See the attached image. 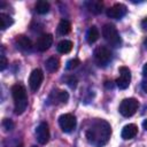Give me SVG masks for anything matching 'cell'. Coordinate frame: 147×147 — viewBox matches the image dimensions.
Instances as JSON below:
<instances>
[{"label": "cell", "instance_id": "8992f818", "mask_svg": "<svg viewBox=\"0 0 147 147\" xmlns=\"http://www.w3.org/2000/svg\"><path fill=\"white\" fill-rule=\"evenodd\" d=\"M59 124H60V127L62 129L63 132H71L75 130L76 127V124H77V121H76V117L71 114H63L59 117Z\"/></svg>", "mask_w": 147, "mask_h": 147}, {"label": "cell", "instance_id": "2e32d148", "mask_svg": "<svg viewBox=\"0 0 147 147\" xmlns=\"http://www.w3.org/2000/svg\"><path fill=\"white\" fill-rule=\"evenodd\" d=\"M100 37V33H99V30L95 25H92L88 28L87 32H86V40L88 44H93Z\"/></svg>", "mask_w": 147, "mask_h": 147}, {"label": "cell", "instance_id": "7402d4cb", "mask_svg": "<svg viewBox=\"0 0 147 147\" xmlns=\"http://www.w3.org/2000/svg\"><path fill=\"white\" fill-rule=\"evenodd\" d=\"M2 127L6 131H11L14 129V122L9 118H3L2 119Z\"/></svg>", "mask_w": 147, "mask_h": 147}, {"label": "cell", "instance_id": "8fae6325", "mask_svg": "<svg viewBox=\"0 0 147 147\" xmlns=\"http://www.w3.org/2000/svg\"><path fill=\"white\" fill-rule=\"evenodd\" d=\"M126 10L127 9H126L125 5H123V3H115L109 9H107V16L109 18L119 20V18H122L126 14Z\"/></svg>", "mask_w": 147, "mask_h": 147}, {"label": "cell", "instance_id": "9a60e30c", "mask_svg": "<svg viewBox=\"0 0 147 147\" xmlns=\"http://www.w3.org/2000/svg\"><path fill=\"white\" fill-rule=\"evenodd\" d=\"M85 6L88 9V11L92 13V14H100L102 11V8H103V3L100 0H90V1H86L85 2Z\"/></svg>", "mask_w": 147, "mask_h": 147}, {"label": "cell", "instance_id": "44dd1931", "mask_svg": "<svg viewBox=\"0 0 147 147\" xmlns=\"http://www.w3.org/2000/svg\"><path fill=\"white\" fill-rule=\"evenodd\" d=\"M48 10H49V3L47 2V1H45V0H40V1H38L37 3H36V11L38 13V14H46V13H48Z\"/></svg>", "mask_w": 147, "mask_h": 147}, {"label": "cell", "instance_id": "3957f363", "mask_svg": "<svg viewBox=\"0 0 147 147\" xmlns=\"http://www.w3.org/2000/svg\"><path fill=\"white\" fill-rule=\"evenodd\" d=\"M102 37L105 38V40L114 46V47H118L121 45V37L118 34L117 29L115 28V25L113 24H105L102 28Z\"/></svg>", "mask_w": 147, "mask_h": 147}, {"label": "cell", "instance_id": "ba28073f", "mask_svg": "<svg viewBox=\"0 0 147 147\" xmlns=\"http://www.w3.org/2000/svg\"><path fill=\"white\" fill-rule=\"evenodd\" d=\"M69 99V94L67 91L63 90H53L47 99V102L49 105H60L65 103Z\"/></svg>", "mask_w": 147, "mask_h": 147}, {"label": "cell", "instance_id": "83f0119b", "mask_svg": "<svg viewBox=\"0 0 147 147\" xmlns=\"http://www.w3.org/2000/svg\"><path fill=\"white\" fill-rule=\"evenodd\" d=\"M142 126H144V129L147 131V119H145V121L142 122Z\"/></svg>", "mask_w": 147, "mask_h": 147}, {"label": "cell", "instance_id": "ffe728a7", "mask_svg": "<svg viewBox=\"0 0 147 147\" xmlns=\"http://www.w3.org/2000/svg\"><path fill=\"white\" fill-rule=\"evenodd\" d=\"M13 18L10 16H8L7 14L1 13L0 14V29L1 30H6L7 28H9L13 24Z\"/></svg>", "mask_w": 147, "mask_h": 147}, {"label": "cell", "instance_id": "5bb4252c", "mask_svg": "<svg viewBox=\"0 0 147 147\" xmlns=\"http://www.w3.org/2000/svg\"><path fill=\"white\" fill-rule=\"evenodd\" d=\"M15 42L17 45V47H20L22 51H31L32 49V42L31 40L23 34H20L15 38Z\"/></svg>", "mask_w": 147, "mask_h": 147}, {"label": "cell", "instance_id": "7c38bea8", "mask_svg": "<svg viewBox=\"0 0 147 147\" xmlns=\"http://www.w3.org/2000/svg\"><path fill=\"white\" fill-rule=\"evenodd\" d=\"M53 44V36L49 34V33H44L41 34L37 42H36V47L39 52H46Z\"/></svg>", "mask_w": 147, "mask_h": 147}, {"label": "cell", "instance_id": "4fadbf2b", "mask_svg": "<svg viewBox=\"0 0 147 147\" xmlns=\"http://www.w3.org/2000/svg\"><path fill=\"white\" fill-rule=\"evenodd\" d=\"M137 133H138V127H137L136 124H126V125L123 127L121 136H122L123 139L129 140V139L134 138V137L137 136Z\"/></svg>", "mask_w": 147, "mask_h": 147}, {"label": "cell", "instance_id": "ac0fdd59", "mask_svg": "<svg viewBox=\"0 0 147 147\" xmlns=\"http://www.w3.org/2000/svg\"><path fill=\"white\" fill-rule=\"evenodd\" d=\"M56 49H57V52L59 53H61V54H67V53H69L71 49H72V42L70 41V40H61L59 44H57V46H56Z\"/></svg>", "mask_w": 147, "mask_h": 147}, {"label": "cell", "instance_id": "4dcf8cb0", "mask_svg": "<svg viewBox=\"0 0 147 147\" xmlns=\"http://www.w3.org/2000/svg\"><path fill=\"white\" fill-rule=\"evenodd\" d=\"M32 147H37V146H32Z\"/></svg>", "mask_w": 147, "mask_h": 147}, {"label": "cell", "instance_id": "603a6c76", "mask_svg": "<svg viewBox=\"0 0 147 147\" xmlns=\"http://www.w3.org/2000/svg\"><path fill=\"white\" fill-rule=\"evenodd\" d=\"M78 64H79V60H78V59H72V60H69V61L67 62L65 68H67L68 70H72V69H75V68H77Z\"/></svg>", "mask_w": 147, "mask_h": 147}, {"label": "cell", "instance_id": "7a4b0ae2", "mask_svg": "<svg viewBox=\"0 0 147 147\" xmlns=\"http://www.w3.org/2000/svg\"><path fill=\"white\" fill-rule=\"evenodd\" d=\"M11 95L14 99V110L16 115H21L28 107L26 90L22 84H15L11 87Z\"/></svg>", "mask_w": 147, "mask_h": 147}, {"label": "cell", "instance_id": "9c48e42d", "mask_svg": "<svg viewBox=\"0 0 147 147\" xmlns=\"http://www.w3.org/2000/svg\"><path fill=\"white\" fill-rule=\"evenodd\" d=\"M36 137L40 145H46L49 140V129L46 122H41L36 129Z\"/></svg>", "mask_w": 147, "mask_h": 147}, {"label": "cell", "instance_id": "5b68a950", "mask_svg": "<svg viewBox=\"0 0 147 147\" xmlns=\"http://www.w3.org/2000/svg\"><path fill=\"white\" fill-rule=\"evenodd\" d=\"M94 59L100 67H106L111 61V52L106 46H98L94 49Z\"/></svg>", "mask_w": 147, "mask_h": 147}, {"label": "cell", "instance_id": "30bf717a", "mask_svg": "<svg viewBox=\"0 0 147 147\" xmlns=\"http://www.w3.org/2000/svg\"><path fill=\"white\" fill-rule=\"evenodd\" d=\"M42 79H44V74L40 69H34L31 75H30V78H29V86L31 88V91L33 92H37L42 83Z\"/></svg>", "mask_w": 147, "mask_h": 147}, {"label": "cell", "instance_id": "cb8c5ba5", "mask_svg": "<svg viewBox=\"0 0 147 147\" xmlns=\"http://www.w3.org/2000/svg\"><path fill=\"white\" fill-rule=\"evenodd\" d=\"M7 64H8V61H7L6 56H5L3 54H1V56H0V70H1V71L5 70L6 67H7Z\"/></svg>", "mask_w": 147, "mask_h": 147}, {"label": "cell", "instance_id": "f546056e", "mask_svg": "<svg viewBox=\"0 0 147 147\" xmlns=\"http://www.w3.org/2000/svg\"><path fill=\"white\" fill-rule=\"evenodd\" d=\"M16 147H23V145H22V144H20V145H17Z\"/></svg>", "mask_w": 147, "mask_h": 147}, {"label": "cell", "instance_id": "277c9868", "mask_svg": "<svg viewBox=\"0 0 147 147\" xmlns=\"http://www.w3.org/2000/svg\"><path fill=\"white\" fill-rule=\"evenodd\" d=\"M138 107H139V102H138L137 99L127 98V99H124L121 102V105H119V113L124 117H130V116L136 114V111L138 110Z\"/></svg>", "mask_w": 147, "mask_h": 147}, {"label": "cell", "instance_id": "d6986e66", "mask_svg": "<svg viewBox=\"0 0 147 147\" xmlns=\"http://www.w3.org/2000/svg\"><path fill=\"white\" fill-rule=\"evenodd\" d=\"M71 31V24L68 20H61L57 25V32L61 36H65Z\"/></svg>", "mask_w": 147, "mask_h": 147}, {"label": "cell", "instance_id": "d4e9b609", "mask_svg": "<svg viewBox=\"0 0 147 147\" xmlns=\"http://www.w3.org/2000/svg\"><path fill=\"white\" fill-rule=\"evenodd\" d=\"M141 28L144 30H147V17H145L142 21H141Z\"/></svg>", "mask_w": 147, "mask_h": 147}, {"label": "cell", "instance_id": "e0dca14e", "mask_svg": "<svg viewBox=\"0 0 147 147\" xmlns=\"http://www.w3.org/2000/svg\"><path fill=\"white\" fill-rule=\"evenodd\" d=\"M45 67L47 69V71L49 72H55L57 71V69L60 68V60L55 56H51L47 59V61L45 62Z\"/></svg>", "mask_w": 147, "mask_h": 147}, {"label": "cell", "instance_id": "484cf974", "mask_svg": "<svg viewBox=\"0 0 147 147\" xmlns=\"http://www.w3.org/2000/svg\"><path fill=\"white\" fill-rule=\"evenodd\" d=\"M141 87H142V90L147 93V82H146V80H144V82L141 83Z\"/></svg>", "mask_w": 147, "mask_h": 147}, {"label": "cell", "instance_id": "f1b7e54d", "mask_svg": "<svg viewBox=\"0 0 147 147\" xmlns=\"http://www.w3.org/2000/svg\"><path fill=\"white\" fill-rule=\"evenodd\" d=\"M144 45H145V46H146V47H147V38H146V39H145V40H144Z\"/></svg>", "mask_w": 147, "mask_h": 147}, {"label": "cell", "instance_id": "4316f807", "mask_svg": "<svg viewBox=\"0 0 147 147\" xmlns=\"http://www.w3.org/2000/svg\"><path fill=\"white\" fill-rule=\"evenodd\" d=\"M142 74H144V77L145 78H147V63L144 65V68H142Z\"/></svg>", "mask_w": 147, "mask_h": 147}, {"label": "cell", "instance_id": "52a82bcc", "mask_svg": "<svg viewBox=\"0 0 147 147\" xmlns=\"http://www.w3.org/2000/svg\"><path fill=\"white\" fill-rule=\"evenodd\" d=\"M118 72H119V77L115 80L116 85L118 88L121 90H125L129 87L130 85V80H131V71L127 67H121L118 69Z\"/></svg>", "mask_w": 147, "mask_h": 147}, {"label": "cell", "instance_id": "6da1fadb", "mask_svg": "<svg viewBox=\"0 0 147 147\" xmlns=\"http://www.w3.org/2000/svg\"><path fill=\"white\" fill-rule=\"evenodd\" d=\"M111 134V127L109 123L105 119H96L86 131V139L87 141L94 147H102L105 146Z\"/></svg>", "mask_w": 147, "mask_h": 147}]
</instances>
